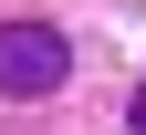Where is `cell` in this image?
Returning a JSON list of instances; mask_svg holds the SVG:
<instances>
[{"label": "cell", "mask_w": 146, "mask_h": 135, "mask_svg": "<svg viewBox=\"0 0 146 135\" xmlns=\"http://www.w3.org/2000/svg\"><path fill=\"white\" fill-rule=\"evenodd\" d=\"M63 73H73V42L52 21H0V94H11V104L63 94Z\"/></svg>", "instance_id": "obj_1"}, {"label": "cell", "mask_w": 146, "mask_h": 135, "mask_svg": "<svg viewBox=\"0 0 146 135\" xmlns=\"http://www.w3.org/2000/svg\"><path fill=\"white\" fill-rule=\"evenodd\" d=\"M125 125H136V135H146V83H136V104H125Z\"/></svg>", "instance_id": "obj_2"}]
</instances>
